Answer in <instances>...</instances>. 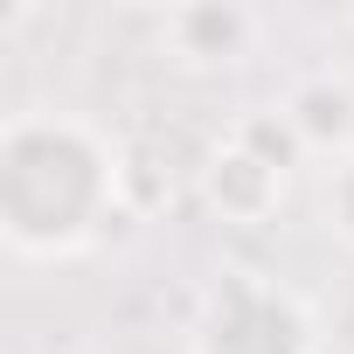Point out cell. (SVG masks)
<instances>
[{"instance_id": "cell-1", "label": "cell", "mask_w": 354, "mask_h": 354, "mask_svg": "<svg viewBox=\"0 0 354 354\" xmlns=\"http://www.w3.org/2000/svg\"><path fill=\"white\" fill-rule=\"evenodd\" d=\"M125 216V139L77 111L0 125V236L15 257H77Z\"/></svg>"}, {"instance_id": "cell-2", "label": "cell", "mask_w": 354, "mask_h": 354, "mask_svg": "<svg viewBox=\"0 0 354 354\" xmlns=\"http://www.w3.org/2000/svg\"><path fill=\"white\" fill-rule=\"evenodd\" d=\"M188 354H319V326L271 271H216L188 326Z\"/></svg>"}, {"instance_id": "cell-3", "label": "cell", "mask_w": 354, "mask_h": 354, "mask_svg": "<svg viewBox=\"0 0 354 354\" xmlns=\"http://www.w3.org/2000/svg\"><path fill=\"white\" fill-rule=\"evenodd\" d=\"M195 188H202L209 216H223V223H236V230H264V223H278V209H285L292 174L271 167V160H257L243 139L223 132V139L202 153V167H195Z\"/></svg>"}, {"instance_id": "cell-4", "label": "cell", "mask_w": 354, "mask_h": 354, "mask_svg": "<svg viewBox=\"0 0 354 354\" xmlns=\"http://www.w3.org/2000/svg\"><path fill=\"white\" fill-rule=\"evenodd\" d=\"M264 21L236 0H195V8H174L160 21V49L188 70H236L243 56H257Z\"/></svg>"}, {"instance_id": "cell-5", "label": "cell", "mask_w": 354, "mask_h": 354, "mask_svg": "<svg viewBox=\"0 0 354 354\" xmlns=\"http://www.w3.org/2000/svg\"><path fill=\"white\" fill-rule=\"evenodd\" d=\"M285 118H292V132L306 139V153L313 160H340V153H354V84L347 77H306V84H292L285 91Z\"/></svg>"}, {"instance_id": "cell-6", "label": "cell", "mask_w": 354, "mask_h": 354, "mask_svg": "<svg viewBox=\"0 0 354 354\" xmlns=\"http://www.w3.org/2000/svg\"><path fill=\"white\" fill-rule=\"evenodd\" d=\"M230 139H243L257 160H271V167H306L313 153H306V139L292 132V118H285V104H257V111H243L236 125H230Z\"/></svg>"}, {"instance_id": "cell-7", "label": "cell", "mask_w": 354, "mask_h": 354, "mask_svg": "<svg viewBox=\"0 0 354 354\" xmlns=\"http://www.w3.org/2000/svg\"><path fill=\"white\" fill-rule=\"evenodd\" d=\"M319 223H326L333 243L354 250V153L326 160V174H319Z\"/></svg>"}]
</instances>
